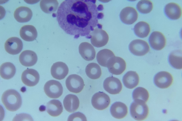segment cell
<instances>
[{
    "label": "cell",
    "mask_w": 182,
    "mask_h": 121,
    "mask_svg": "<svg viewBox=\"0 0 182 121\" xmlns=\"http://www.w3.org/2000/svg\"><path fill=\"white\" fill-rule=\"evenodd\" d=\"M96 0H64L58 8L57 19L60 27L67 34L77 39L86 38L99 23L104 15L99 10Z\"/></svg>",
    "instance_id": "obj_1"
},
{
    "label": "cell",
    "mask_w": 182,
    "mask_h": 121,
    "mask_svg": "<svg viewBox=\"0 0 182 121\" xmlns=\"http://www.w3.org/2000/svg\"><path fill=\"white\" fill-rule=\"evenodd\" d=\"M1 99L6 108L10 111L17 110L22 104V99L20 94L14 89H8L5 91L2 95Z\"/></svg>",
    "instance_id": "obj_2"
},
{
    "label": "cell",
    "mask_w": 182,
    "mask_h": 121,
    "mask_svg": "<svg viewBox=\"0 0 182 121\" xmlns=\"http://www.w3.org/2000/svg\"><path fill=\"white\" fill-rule=\"evenodd\" d=\"M102 28V25L99 23L91 32L86 38L90 39L92 44L97 48L105 46L109 40L108 34Z\"/></svg>",
    "instance_id": "obj_3"
},
{
    "label": "cell",
    "mask_w": 182,
    "mask_h": 121,
    "mask_svg": "<svg viewBox=\"0 0 182 121\" xmlns=\"http://www.w3.org/2000/svg\"><path fill=\"white\" fill-rule=\"evenodd\" d=\"M130 110L132 117L138 121L145 120L149 113V108L146 103L139 100H134L132 103Z\"/></svg>",
    "instance_id": "obj_4"
},
{
    "label": "cell",
    "mask_w": 182,
    "mask_h": 121,
    "mask_svg": "<svg viewBox=\"0 0 182 121\" xmlns=\"http://www.w3.org/2000/svg\"><path fill=\"white\" fill-rule=\"evenodd\" d=\"M44 90L46 95L50 98H58L62 95L63 88L61 83L55 80L47 82L44 87Z\"/></svg>",
    "instance_id": "obj_5"
},
{
    "label": "cell",
    "mask_w": 182,
    "mask_h": 121,
    "mask_svg": "<svg viewBox=\"0 0 182 121\" xmlns=\"http://www.w3.org/2000/svg\"><path fill=\"white\" fill-rule=\"evenodd\" d=\"M126 65L125 60L122 58L114 56L108 60L107 65L109 71L115 75L122 74L126 68Z\"/></svg>",
    "instance_id": "obj_6"
},
{
    "label": "cell",
    "mask_w": 182,
    "mask_h": 121,
    "mask_svg": "<svg viewBox=\"0 0 182 121\" xmlns=\"http://www.w3.org/2000/svg\"><path fill=\"white\" fill-rule=\"evenodd\" d=\"M65 84L67 88L69 91L76 93L80 92L85 85L82 78L76 74L69 75L66 80Z\"/></svg>",
    "instance_id": "obj_7"
},
{
    "label": "cell",
    "mask_w": 182,
    "mask_h": 121,
    "mask_svg": "<svg viewBox=\"0 0 182 121\" xmlns=\"http://www.w3.org/2000/svg\"><path fill=\"white\" fill-rule=\"evenodd\" d=\"M129 49L133 55L138 56H143L149 51V46L146 41L140 39L132 41L130 43Z\"/></svg>",
    "instance_id": "obj_8"
},
{
    "label": "cell",
    "mask_w": 182,
    "mask_h": 121,
    "mask_svg": "<svg viewBox=\"0 0 182 121\" xmlns=\"http://www.w3.org/2000/svg\"><path fill=\"white\" fill-rule=\"evenodd\" d=\"M92 104L95 109L100 110H104L109 105L110 99L109 96L102 92H99L93 96L91 100Z\"/></svg>",
    "instance_id": "obj_9"
},
{
    "label": "cell",
    "mask_w": 182,
    "mask_h": 121,
    "mask_svg": "<svg viewBox=\"0 0 182 121\" xmlns=\"http://www.w3.org/2000/svg\"><path fill=\"white\" fill-rule=\"evenodd\" d=\"M103 87L105 90L111 94H119L121 91L122 85L118 78L110 76L106 78L103 83Z\"/></svg>",
    "instance_id": "obj_10"
},
{
    "label": "cell",
    "mask_w": 182,
    "mask_h": 121,
    "mask_svg": "<svg viewBox=\"0 0 182 121\" xmlns=\"http://www.w3.org/2000/svg\"><path fill=\"white\" fill-rule=\"evenodd\" d=\"M40 76L38 72L32 69H27L22 73L21 77L23 82L28 86L32 87L36 85L38 82Z\"/></svg>",
    "instance_id": "obj_11"
},
{
    "label": "cell",
    "mask_w": 182,
    "mask_h": 121,
    "mask_svg": "<svg viewBox=\"0 0 182 121\" xmlns=\"http://www.w3.org/2000/svg\"><path fill=\"white\" fill-rule=\"evenodd\" d=\"M173 79L169 73L162 71L157 73L154 78L155 84L158 87L162 89L168 88L172 84Z\"/></svg>",
    "instance_id": "obj_12"
},
{
    "label": "cell",
    "mask_w": 182,
    "mask_h": 121,
    "mask_svg": "<svg viewBox=\"0 0 182 121\" xmlns=\"http://www.w3.org/2000/svg\"><path fill=\"white\" fill-rule=\"evenodd\" d=\"M5 48L9 53L13 55L18 54L22 50L23 43L19 38L12 37L8 39L5 44Z\"/></svg>",
    "instance_id": "obj_13"
},
{
    "label": "cell",
    "mask_w": 182,
    "mask_h": 121,
    "mask_svg": "<svg viewBox=\"0 0 182 121\" xmlns=\"http://www.w3.org/2000/svg\"><path fill=\"white\" fill-rule=\"evenodd\" d=\"M138 14L136 9L132 7H127L123 9L120 14L121 20L124 23L131 25L137 20Z\"/></svg>",
    "instance_id": "obj_14"
},
{
    "label": "cell",
    "mask_w": 182,
    "mask_h": 121,
    "mask_svg": "<svg viewBox=\"0 0 182 121\" xmlns=\"http://www.w3.org/2000/svg\"><path fill=\"white\" fill-rule=\"evenodd\" d=\"M149 41L152 48L157 50H162L166 44L165 37L162 33L158 31L152 33L149 37Z\"/></svg>",
    "instance_id": "obj_15"
},
{
    "label": "cell",
    "mask_w": 182,
    "mask_h": 121,
    "mask_svg": "<svg viewBox=\"0 0 182 121\" xmlns=\"http://www.w3.org/2000/svg\"><path fill=\"white\" fill-rule=\"evenodd\" d=\"M68 68L67 65L62 62L54 63L50 69L51 74L54 78L60 80L64 79L67 75Z\"/></svg>",
    "instance_id": "obj_16"
},
{
    "label": "cell",
    "mask_w": 182,
    "mask_h": 121,
    "mask_svg": "<svg viewBox=\"0 0 182 121\" xmlns=\"http://www.w3.org/2000/svg\"><path fill=\"white\" fill-rule=\"evenodd\" d=\"M79 51L82 58L86 61L92 60L95 57V49L92 45L88 42L81 43L79 47Z\"/></svg>",
    "instance_id": "obj_17"
},
{
    "label": "cell",
    "mask_w": 182,
    "mask_h": 121,
    "mask_svg": "<svg viewBox=\"0 0 182 121\" xmlns=\"http://www.w3.org/2000/svg\"><path fill=\"white\" fill-rule=\"evenodd\" d=\"M21 64L26 67L32 66L37 62V57L36 53L30 50H26L22 52L19 57Z\"/></svg>",
    "instance_id": "obj_18"
},
{
    "label": "cell",
    "mask_w": 182,
    "mask_h": 121,
    "mask_svg": "<svg viewBox=\"0 0 182 121\" xmlns=\"http://www.w3.org/2000/svg\"><path fill=\"white\" fill-rule=\"evenodd\" d=\"M32 15V11L28 7L22 6L17 8L14 13V17L18 22L20 23L28 22Z\"/></svg>",
    "instance_id": "obj_19"
},
{
    "label": "cell",
    "mask_w": 182,
    "mask_h": 121,
    "mask_svg": "<svg viewBox=\"0 0 182 121\" xmlns=\"http://www.w3.org/2000/svg\"><path fill=\"white\" fill-rule=\"evenodd\" d=\"M110 112L114 117L120 119L126 116L128 113V108L124 103L120 102H116L112 105Z\"/></svg>",
    "instance_id": "obj_20"
},
{
    "label": "cell",
    "mask_w": 182,
    "mask_h": 121,
    "mask_svg": "<svg viewBox=\"0 0 182 121\" xmlns=\"http://www.w3.org/2000/svg\"><path fill=\"white\" fill-rule=\"evenodd\" d=\"M20 35L24 40L32 41L36 38L37 33L36 29L33 26L27 25L23 26L21 28Z\"/></svg>",
    "instance_id": "obj_21"
},
{
    "label": "cell",
    "mask_w": 182,
    "mask_h": 121,
    "mask_svg": "<svg viewBox=\"0 0 182 121\" xmlns=\"http://www.w3.org/2000/svg\"><path fill=\"white\" fill-rule=\"evenodd\" d=\"M65 109L70 113L74 112L77 109L79 105V101L76 95L69 94L67 95L63 101Z\"/></svg>",
    "instance_id": "obj_22"
},
{
    "label": "cell",
    "mask_w": 182,
    "mask_h": 121,
    "mask_svg": "<svg viewBox=\"0 0 182 121\" xmlns=\"http://www.w3.org/2000/svg\"><path fill=\"white\" fill-rule=\"evenodd\" d=\"M139 76L136 72L129 71L124 76L123 81L125 86L128 88L132 89L136 86L139 82Z\"/></svg>",
    "instance_id": "obj_23"
},
{
    "label": "cell",
    "mask_w": 182,
    "mask_h": 121,
    "mask_svg": "<svg viewBox=\"0 0 182 121\" xmlns=\"http://www.w3.org/2000/svg\"><path fill=\"white\" fill-rule=\"evenodd\" d=\"M165 12L167 16L173 20L179 19L182 15L181 7L178 4L174 2L169 3L166 5Z\"/></svg>",
    "instance_id": "obj_24"
},
{
    "label": "cell",
    "mask_w": 182,
    "mask_h": 121,
    "mask_svg": "<svg viewBox=\"0 0 182 121\" xmlns=\"http://www.w3.org/2000/svg\"><path fill=\"white\" fill-rule=\"evenodd\" d=\"M46 111L50 116L56 117L62 112L63 108L61 102L59 100L53 99L49 101L46 105Z\"/></svg>",
    "instance_id": "obj_25"
},
{
    "label": "cell",
    "mask_w": 182,
    "mask_h": 121,
    "mask_svg": "<svg viewBox=\"0 0 182 121\" xmlns=\"http://www.w3.org/2000/svg\"><path fill=\"white\" fill-rule=\"evenodd\" d=\"M16 69L14 65L9 62L2 64L0 67V74L2 78L5 79H9L15 75Z\"/></svg>",
    "instance_id": "obj_26"
},
{
    "label": "cell",
    "mask_w": 182,
    "mask_h": 121,
    "mask_svg": "<svg viewBox=\"0 0 182 121\" xmlns=\"http://www.w3.org/2000/svg\"><path fill=\"white\" fill-rule=\"evenodd\" d=\"M149 25L144 21H140L135 25L134 30L135 34L139 37L143 38L147 37L150 31Z\"/></svg>",
    "instance_id": "obj_27"
},
{
    "label": "cell",
    "mask_w": 182,
    "mask_h": 121,
    "mask_svg": "<svg viewBox=\"0 0 182 121\" xmlns=\"http://www.w3.org/2000/svg\"><path fill=\"white\" fill-rule=\"evenodd\" d=\"M114 56V53L111 50L104 49L100 50L98 52L96 55V59L98 63L100 65L107 67L108 60Z\"/></svg>",
    "instance_id": "obj_28"
},
{
    "label": "cell",
    "mask_w": 182,
    "mask_h": 121,
    "mask_svg": "<svg viewBox=\"0 0 182 121\" xmlns=\"http://www.w3.org/2000/svg\"><path fill=\"white\" fill-rule=\"evenodd\" d=\"M85 72L87 76L93 79L99 78L102 74L100 66L98 64L95 63L89 64L86 67Z\"/></svg>",
    "instance_id": "obj_29"
},
{
    "label": "cell",
    "mask_w": 182,
    "mask_h": 121,
    "mask_svg": "<svg viewBox=\"0 0 182 121\" xmlns=\"http://www.w3.org/2000/svg\"><path fill=\"white\" fill-rule=\"evenodd\" d=\"M182 54L181 50H177L171 52L169 55V63L175 69H181L182 68Z\"/></svg>",
    "instance_id": "obj_30"
},
{
    "label": "cell",
    "mask_w": 182,
    "mask_h": 121,
    "mask_svg": "<svg viewBox=\"0 0 182 121\" xmlns=\"http://www.w3.org/2000/svg\"><path fill=\"white\" fill-rule=\"evenodd\" d=\"M58 4L57 0H41L40 3V6L43 12L49 13L56 11Z\"/></svg>",
    "instance_id": "obj_31"
},
{
    "label": "cell",
    "mask_w": 182,
    "mask_h": 121,
    "mask_svg": "<svg viewBox=\"0 0 182 121\" xmlns=\"http://www.w3.org/2000/svg\"><path fill=\"white\" fill-rule=\"evenodd\" d=\"M149 97V94L147 90L142 87L137 88L134 90L132 93V97L134 100H140L146 103L148 101Z\"/></svg>",
    "instance_id": "obj_32"
},
{
    "label": "cell",
    "mask_w": 182,
    "mask_h": 121,
    "mask_svg": "<svg viewBox=\"0 0 182 121\" xmlns=\"http://www.w3.org/2000/svg\"><path fill=\"white\" fill-rule=\"evenodd\" d=\"M137 8L141 13L147 14L150 12L153 8L152 2L150 0H141L137 3Z\"/></svg>",
    "instance_id": "obj_33"
},
{
    "label": "cell",
    "mask_w": 182,
    "mask_h": 121,
    "mask_svg": "<svg viewBox=\"0 0 182 121\" xmlns=\"http://www.w3.org/2000/svg\"><path fill=\"white\" fill-rule=\"evenodd\" d=\"M86 121V118L85 115L82 113L78 112L73 113L68 117V121Z\"/></svg>",
    "instance_id": "obj_34"
},
{
    "label": "cell",
    "mask_w": 182,
    "mask_h": 121,
    "mask_svg": "<svg viewBox=\"0 0 182 121\" xmlns=\"http://www.w3.org/2000/svg\"><path fill=\"white\" fill-rule=\"evenodd\" d=\"M9 0H0V4H4L7 2Z\"/></svg>",
    "instance_id": "obj_35"
},
{
    "label": "cell",
    "mask_w": 182,
    "mask_h": 121,
    "mask_svg": "<svg viewBox=\"0 0 182 121\" xmlns=\"http://www.w3.org/2000/svg\"><path fill=\"white\" fill-rule=\"evenodd\" d=\"M100 1L103 3H107L109 2L111 0H98Z\"/></svg>",
    "instance_id": "obj_36"
},
{
    "label": "cell",
    "mask_w": 182,
    "mask_h": 121,
    "mask_svg": "<svg viewBox=\"0 0 182 121\" xmlns=\"http://www.w3.org/2000/svg\"><path fill=\"white\" fill-rule=\"evenodd\" d=\"M129 0V1H136V0Z\"/></svg>",
    "instance_id": "obj_37"
}]
</instances>
